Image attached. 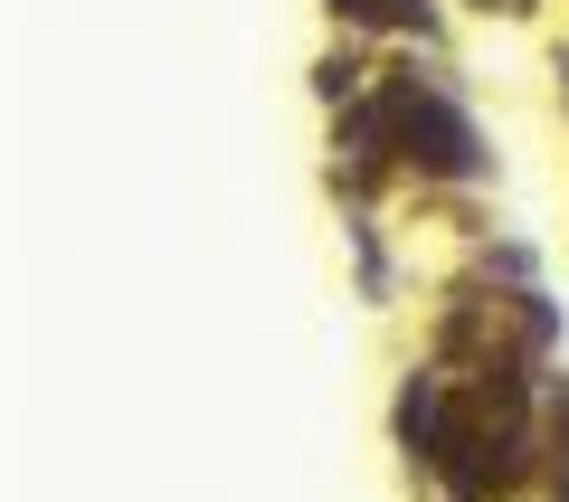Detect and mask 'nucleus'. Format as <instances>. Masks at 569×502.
Segmentation results:
<instances>
[{"mask_svg": "<svg viewBox=\"0 0 569 502\" xmlns=\"http://www.w3.org/2000/svg\"><path fill=\"white\" fill-rule=\"evenodd\" d=\"M399 123H408V152H418V161H437V171H475V133L447 114V104L399 96Z\"/></svg>", "mask_w": 569, "mask_h": 502, "instance_id": "f257e3e1", "label": "nucleus"}]
</instances>
